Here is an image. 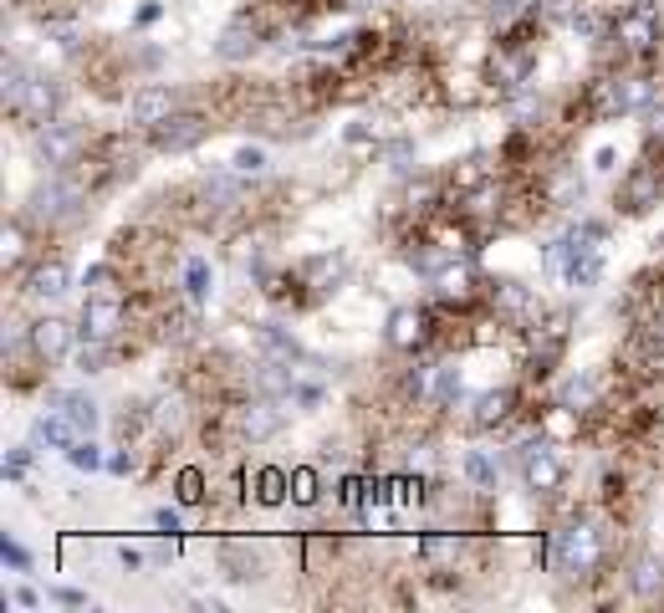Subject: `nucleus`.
Instances as JSON below:
<instances>
[{
  "mask_svg": "<svg viewBox=\"0 0 664 613\" xmlns=\"http://www.w3.org/2000/svg\"><path fill=\"white\" fill-rule=\"evenodd\" d=\"M598 563H604V532L588 522H567L547 542V568L562 578H588Z\"/></svg>",
  "mask_w": 664,
  "mask_h": 613,
  "instance_id": "f257e3e1",
  "label": "nucleus"
},
{
  "mask_svg": "<svg viewBox=\"0 0 664 613\" xmlns=\"http://www.w3.org/2000/svg\"><path fill=\"white\" fill-rule=\"evenodd\" d=\"M654 103V82L639 72L608 77L598 82V118H629V113H644Z\"/></svg>",
  "mask_w": 664,
  "mask_h": 613,
  "instance_id": "f03ea898",
  "label": "nucleus"
},
{
  "mask_svg": "<svg viewBox=\"0 0 664 613\" xmlns=\"http://www.w3.org/2000/svg\"><path fill=\"white\" fill-rule=\"evenodd\" d=\"M82 128L77 123H42L36 128V159H42L46 169H67V164H82Z\"/></svg>",
  "mask_w": 664,
  "mask_h": 613,
  "instance_id": "7ed1b4c3",
  "label": "nucleus"
},
{
  "mask_svg": "<svg viewBox=\"0 0 664 613\" xmlns=\"http://www.w3.org/2000/svg\"><path fill=\"white\" fill-rule=\"evenodd\" d=\"M660 11L654 5H629V11L614 21V42L629 52V57H650L654 46H660Z\"/></svg>",
  "mask_w": 664,
  "mask_h": 613,
  "instance_id": "20e7f679",
  "label": "nucleus"
},
{
  "mask_svg": "<svg viewBox=\"0 0 664 613\" xmlns=\"http://www.w3.org/2000/svg\"><path fill=\"white\" fill-rule=\"evenodd\" d=\"M77 328H82L88 343H113V338L123 332V302L119 297H88V302H82Z\"/></svg>",
  "mask_w": 664,
  "mask_h": 613,
  "instance_id": "39448f33",
  "label": "nucleus"
},
{
  "mask_svg": "<svg viewBox=\"0 0 664 613\" xmlns=\"http://www.w3.org/2000/svg\"><path fill=\"white\" fill-rule=\"evenodd\" d=\"M82 328H72L67 317H42V322H31V353L42 363H61L72 353V338Z\"/></svg>",
  "mask_w": 664,
  "mask_h": 613,
  "instance_id": "423d86ee",
  "label": "nucleus"
},
{
  "mask_svg": "<svg viewBox=\"0 0 664 613\" xmlns=\"http://www.w3.org/2000/svg\"><path fill=\"white\" fill-rule=\"evenodd\" d=\"M57 107H61V88L52 82V77H42V72H31V82H26V92H21V103L11 107V113H21L26 123H52L57 118Z\"/></svg>",
  "mask_w": 664,
  "mask_h": 613,
  "instance_id": "0eeeda50",
  "label": "nucleus"
},
{
  "mask_svg": "<svg viewBox=\"0 0 664 613\" xmlns=\"http://www.w3.org/2000/svg\"><path fill=\"white\" fill-rule=\"evenodd\" d=\"M210 123L200 118V113H175V118H164L159 128H154V144H159L164 154H184L194 149V144H205Z\"/></svg>",
  "mask_w": 664,
  "mask_h": 613,
  "instance_id": "6e6552de",
  "label": "nucleus"
},
{
  "mask_svg": "<svg viewBox=\"0 0 664 613\" xmlns=\"http://www.w3.org/2000/svg\"><path fill=\"white\" fill-rule=\"evenodd\" d=\"M281 424H286V409H281L277 399H251L246 409H236V430L246 434V440H271Z\"/></svg>",
  "mask_w": 664,
  "mask_h": 613,
  "instance_id": "1a4fd4ad",
  "label": "nucleus"
},
{
  "mask_svg": "<svg viewBox=\"0 0 664 613\" xmlns=\"http://www.w3.org/2000/svg\"><path fill=\"white\" fill-rule=\"evenodd\" d=\"M389 343H394L398 353L425 348L429 343V313H419V307H394V313H389Z\"/></svg>",
  "mask_w": 664,
  "mask_h": 613,
  "instance_id": "9d476101",
  "label": "nucleus"
},
{
  "mask_svg": "<svg viewBox=\"0 0 664 613\" xmlns=\"http://www.w3.org/2000/svg\"><path fill=\"white\" fill-rule=\"evenodd\" d=\"M175 113H179V103L169 88H144V92H133V103H128V118L138 123V128H159V123L175 118Z\"/></svg>",
  "mask_w": 664,
  "mask_h": 613,
  "instance_id": "9b49d317",
  "label": "nucleus"
},
{
  "mask_svg": "<svg viewBox=\"0 0 664 613\" xmlns=\"http://www.w3.org/2000/svg\"><path fill=\"white\" fill-rule=\"evenodd\" d=\"M256 52H261V26L256 21H230L221 31V42H215V57L221 61H246Z\"/></svg>",
  "mask_w": 664,
  "mask_h": 613,
  "instance_id": "f8f14e48",
  "label": "nucleus"
},
{
  "mask_svg": "<svg viewBox=\"0 0 664 613\" xmlns=\"http://www.w3.org/2000/svg\"><path fill=\"white\" fill-rule=\"evenodd\" d=\"M511 409H517V389H486V394H475L471 424L475 430H496V424L511 419Z\"/></svg>",
  "mask_w": 664,
  "mask_h": 613,
  "instance_id": "ddd939ff",
  "label": "nucleus"
},
{
  "mask_svg": "<svg viewBox=\"0 0 664 613\" xmlns=\"http://www.w3.org/2000/svg\"><path fill=\"white\" fill-rule=\"evenodd\" d=\"M435 292H440L444 302H471V297H475V271H471V261L450 256V261L435 271Z\"/></svg>",
  "mask_w": 664,
  "mask_h": 613,
  "instance_id": "4468645a",
  "label": "nucleus"
},
{
  "mask_svg": "<svg viewBox=\"0 0 664 613\" xmlns=\"http://www.w3.org/2000/svg\"><path fill=\"white\" fill-rule=\"evenodd\" d=\"M619 205L629 209V215H644L650 205H660V169H634V174L623 180Z\"/></svg>",
  "mask_w": 664,
  "mask_h": 613,
  "instance_id": "2eb2a0df",
  "label": "nucleus"
},
{
  "mask_svg": "<svg viewBox=\"0 0 664 613\" xmlns=\"http://www.w3.org/2000/svg\"><path fill=\"white\" fill-rule=\"evenodd\" d=\"M77 440V424L61 409H52V415H42L36 424H31V445L36 450H67Z\"/></svg>",
  "mask_w": 664,
  "mask_h": 613,
  "instance_id": "dca6fc26",
  "label": "nucleus"
},
{
  "mask_svg": "<svg viewBox=\"0 0 664 613\" xmlns=\"http://www.w3.org/2000/svg\"><path fill=\"white\" fill-rule=\"evenodd\" d=\"M491 77H496V88L502 92H521L531 82V52H496Z\"/></svg>",
  "mask_w": 664,
  "mask_h": 613,
  "instance_id": "f3484780",
  "label": "nucleus"
},
{
  "mask_svg": "<svg viewBox=\"0 0 664 613\" xmlns=\"http://www.w3.org/2000/svg\"><path fill=\"white\" fill-rule=\"evenodd\" d=\"M52 405L72 419L77 434H92L103 424V409H98V399H88V394H52Z\"/></svg>",
  "mask_w": 664,
  "mask_h": 613,
  "instance_id": "a211bd4d",
  "label": "nucleus"
},
{
  "mask_svg": "<svg viewBox=\"0 0 664 613\" xmlns=\"http://www.w3.org/2000/svg\"><path fill=\"white\" fill-rule=\"evenodd\" d=\"M67 286H72V271H67V261H46V266L31 271V297L57 302V297H67Z\"/></svg>",
  "mask_w": 664,
  "mask_h": 613,
  "instance_id": "6ab92c4d",
  "label": "nucleus"
},
{
  "mask_svg": "<svg viewBox=\"0 0 664 613\" xmlns=\"http://www.w3.org/2000/svg\"><path fill=\"white\" fill-rule=\"evenodd\" d=\"M537 430H542L547 445H567V440H577V409L567 405H552L537 415Z\"/></svg>",
  "mask_w": 664,
  "mask_h": 613,
  "instance_id": "aec40b11",
  "label": "nucleus"
},
{
  "mask_svg": "<svg viewBox=\"0 0 664 613\" xmlns=\"http://www.w3.org/2000/svg\"><path fill=\"white\" fill-rule=\"evenodd\" d=\"M425 399L429 405H455L460 399V368L455 363H435L425 374Z\"/></svg>",
  "mask_w": 664,
  "mask_h": 613,
  "instance_id": "412c9836",
  "label": "nucleus"
},
{
  "mask_svg": "<svg viewBox=\"0 0 664 613\" xmlns=\"http://www.w3.org/2000/svg\"><path fill=\"white\" fill-rule=\"evenodd\" d=\"M465 480L475 491H496L502 486V461L491 450H465Z\"/></svg>",
  "mask_w": 664,
  "mask_h": 613,
  "instance_id": "4be33fe9",
  "label": "nucleus"
},
{
  "mask_svg": "<svg viewBox=\"0 0 664 613\" xmlns=\"http://www.w3.org/2000/svg\"><path fill=\"white\" fill-rule=\"evenodd\" d=\"M629 588H634V599H660L664 593V563L660 557H639L634 572H629Z\"/></svg>",
  "mask_w": 664,
  "mask_h": 613,
  "instance_id": "5701e85b",
  "label": "nucleus"
},
{
  "mask_svg": "<svg viewBox=\"0 0 664 613\" xmlns=\"http://www.w3.org/2000/svg\"><path fill=\"white\" fill-rule=\"evenodd\" d=\"M292 496V476L281 470V465H266V470H256V501L261 507H281Z\"/></svg>",
  "mask_w": 664,
  "mask_h": 613,
  "instance_id": "b1692460",
  "label": "nucleus"
},
{
  "mask_svg": "<svg viewBox=\"0 0 664 613\" xmlns=\"http://www.w3.org/2000/svg\"><path fill=\"white\" fill-rule=\"evenodd\" d=\"M491 307H496V317H531V292L521 282H502L491 292Z\"/></svg>",
  "mask_w": 664,
  "mask_h": 613,
  "instance_id": "393cba45",
  "label": "nucleus"
},
{
  "mask_svg": "<svg viewBox=\"0 0 664 613\" xmlns=\"http://www.w3.org/2000/svg\"><path fill=\"white\" fill-rule=\"evenodd\" d=\"M184 292H190V302H210V292H215V271H210L205 256H190V261H184Z\"/></svg>",
  "mask_w": 664,
  "mask_h": 613,
  "instance_id": "a878e982",
  "label": "nucleus"
},
{
  "mask_svg": "<svg viewBox=\"0 0 664 613\" xmlns=\"http://www.w3.org/2000/svg\"><path fill=\"white\" fill-rule=\"evenodd\" d=\"M266 169H271V159H266L261 144H240V149L230 154V174H240V180H261Z\"/></svg>",
  "mask_w": 664,
  "mask_h": 613,
  "instance_id": "bb28decb",
  "label": "nucleus"
},
{
  "mask_svg": "<svg viewBox=\"0 0 664 613\" xmlns=\"http://www.w3.org/2000/svg\"><path fill=\"white\" fill-rule=\"evenodd\" d=\"M61 455H67V465H72V470H103V450H98V440H92V434H77L72 445L61 450Z\"/></svg>",
  "mask_w": 664,
  "mask_h": 613,
  "instance_id": "cd10ccee",
  "label": "nucleus"
},
{
  "mask_svg": "<svg viewBox=\"0 0 664 613\" xmlns=\"http://www.w3.org/2000/svg\"><path fill=\"white\" fill-rule=\"evenodd\" d=\"M547 200L558 209H573L577 200H583V180H577V169H562L558 180H552V190H547Z\"/></svg>",
  "mask_w": 664,
  "mask_h": 613,
  "instance_id": "c85d7f7f",
  "label": "nucleus"
},
{
  "mask_svg": "<svg viewBox=\"0 0 664 613\" xmlns=\"http://www.w3.org/2000/svg\"><path fill=\"white\" fill-rule=\"evenodd\" d=\"M317 470H312V465H296L292 470V501L296 507H317Z\"/></svg>",
  "mask_w": 664,
  "mask_h": 613,
  "instance_id": "c756f323",
  "label": "nucleus"
},
{
  "mask_svg": "<svg viewBox=\"0 0 664 613\" xmlns=\"http://www.w3.org/2000/svg\"><path fill=\"white\" fill-rule=\"evenodd\" d=\"M154 424H159V430H179V424H184V405H179L175 394H159V399H154Z\"/></svg>",
  "mask_w": 664,
  "mask_h": 613,
  "instance_id": "7c9ffc66",
  "label": "nucleus"
},
{
  "mask_svg": "<svg viewBox=\"0 0 664 613\" xmlns=\"http://www.w3.org/2000/svg\"><path fill=\"white\" fill-rule=\"evenodd\" d=\"M261 256H266L261 236H240L236 246H230V261H236L240 271H256V266H261Z\"/></svg>",
  "mask_w": 664,
  "mask_h": 613,
  "instance_id": "2f4dec72",
  "label": "nucleus"
},
{
  "mask_svg": "<svg viewBox=\"0 0 664 613\" xmlns=\"http://www.w3.org/2000/svg\"><path fill=\"white\" fill-rule=\"evenodd\" d=\"M179 501H184V507H194V501H205V476H200V470H179Z\"/></svg>",
  "mask_w": 664,
  "mask_h": 613,
  "instance_id": "473e14b6",
  "label": "nucleus"
},
{
  "mask_svg": "<svg viewBox=\"0 0 664 613\" xmlns=\"http://www.w3.org/2000/svg\"><path fill=\"white\" fill-rule=\"evenodd\" d=\"M21 251H26V230H21V225H5V240H0V261H5V266H15V261H21Z\"/></svg>",
  "mask_w": 664,
  "mask_h": 613,
  "instance_id": "72a5a7b5",
  "label": "nucleus"
},
{
  "mask_svg": "<svg viewBox=\"0 0 664 613\" xmlns=\"http://www.w3.org/2000/svg\"><path fill=\"white\" fill-rule=\"evenodd\" d=\"M103 363H108V343L77 348V368H82V374H103Z\"/></svg>",
  "mask_w": 664,
  "mask_h": 613,
  "instance_id": "f704fd0d",
  "label": "nucleus"
},
{
  "mask_svg": "<svg viewBox=\"0 0 664 613\" xmlns=\"http://www.w3.org/2000/svg\"><path fill=\"white\" fill-rule=\"evenodd\" d=\"M88 297H119V292H113V266L88 271Z\"/></svg>",
  "mask_w": 664,
  "mask_h": 613,
  "instance_id": "c9c22d12",
  "label": "nucleus"
},
{
  "mask_svg": "<svg viewBox=\"0 0 664 613\" xmlns=\"http://www.w3.org/2000/svg\"><path fill=\"white\" fill-rule=\"evenodd\" d=\"M0 557H5V563H11L15 572H31V553H26V547H21V542H11V537H5V542H0Z\"/></svg>",
  "mask_w": 664,
  "mask_h": 613,
  "instance_id": "e433bc0d",
  "label": "nucleus"
},
{
  "mask_svg": "<svg viewBox=\"0 0 664 613\" xmlns=\"http://www.w3.org/2000/svg\"><path fill=\"white\" fill-rule=\"evenodd\" d=\"M542 0H491V11L502 15V21H511V15H521V11H537Z\"/></svg>",
  "mask_w": 664,
  "mask_h": 613,
  "instance_id": "4c0bfd02",
  "label": "nucleus"
},
{
  "mask_svg": "<svg viewBox=\"0 0 664 613\" xmlns=\"http://www.w3.org/2000/svg\"><path fill=\"white\" fill-rule=\"evenodd\" d=\"M154 526H159L164 537H179V532H184V522H179V511H169V507L154 511Z\"/></svg>",
  "mask_w": 664,
  "mask_h": 613,
  "instance_id": "58836bf2",
  "label": "nucleus"
},
{
  "mask_svg": "<svg viewBox=\"0 0 664 613\" xmlns=\"http://www.w3.org/2000/svg\"><path fill=\"white\" fill-rule=\"evenodd\" d=\"M593 169H619V149H614V144H604V149L593 154Z\"/></svg>",
  "mask_w": 664,
  "mask_h": 613,
  "instance_id": "ea45409f",
  "label": "nucleus"
},
{
  "mask_svg": "<svg viewBox=\"0 0 664 613\" xmlns=\"http://www.w3.org/2000/svg\"><path fill=\"white\" fill-rule=\"evenodd\" d=\"M496 338H502V317H496V322H481V328H475V343H481V348L496 343Z\"/></svg>",
  "mask_w": 664,
  "mask_h": 613,
  "instance_id": "a19ab883",
  "label": "nucleus"
},
{
  "mask_svg": "<svg viewBox=\"0 0 664 613\" xmlns=\"http://www.w3.org/2000/svg\"><path fill=\"white\" fill-rule=\"evenodd\" d=\"M108 470H113V476H128V470H133V455H123V450H119V455H108Z\"/></svg>",
  "mask_w": 664,
  "mask_h": 613,
  "instance_id": "79ce46f5",
  "label": "nucleus"
},
{
  "mask_svg": "<svg viewBox=\"0 0 664 613\" xmlns=\"http://www.w3.org/2000/svg\"><path fill=\"white\" fill-rule=\"evenodd\" d=\"M389 164H394V169H409V144H394V149H389Z\"/></svg>",
  "mask_w": 664,
  "mask_h": 613,
  "instance_id": "37998d69",
  "label": "nucleus"
},
{
  "mask_svg": "<svg viewBox=\"0 0 664 613\" xmlns=\"http://www.w3.org/2000/svg\"><path fill=\"white\" fill-rule=\"evenodd\" d=\"M52 603H72V609H82L88 599H82V593H67V588H57V593H52Z\"/></svg>",
  "mask_w": 664,
  "mask_h": 613,
  "instance_id": "c03bdc74",
  "label": "nucleus"
},
{
  "mask_svg": "<svg viewBox=\"0 0 664 613\" xmlns=\"http://www.w3.org/2000/svg\"><path fill=\"white\" fill-rule=\"evenodd\" d=\"M15 603H21V609H36L42 599H36V588H21V593H15Z\"/></svg>",
  "mask_w": 664,
  "mask_h": 613,
  "instance_id": "a18cd8bd",
  "label": "nucleus"
}]
</instances>
